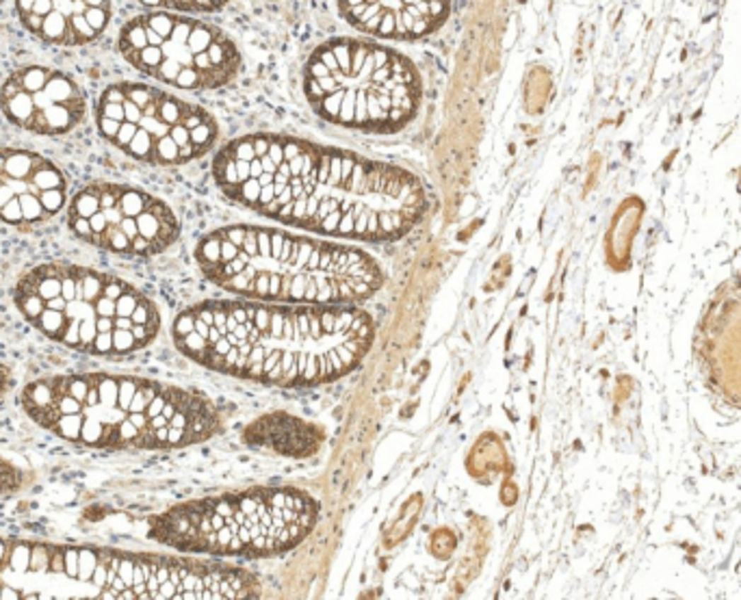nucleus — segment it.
I'll list each match as a JSON object with an SVG mask.
<instances>
[{
  "label": "nucleus",
  "mask_w": 741,
  "mask_h": 600,
  "mask_svg": "<svg viewBox=\"0 0 741 600\" xmlns=\"http://www.w3.org/2000/svg\"><path fill=\"white\" fill-rule=\"evenodd\" d=\"M316 520L308 492L254 487L173 507L152 520L150 536L185 553L260 559L295 548Z\"/></svg>",
  "instance_id": "4"
},
{
  "label": "nucleus",
  "mask_w": 741,
  "mask_h": 600,
  "mask_svg": "<svg viewBox=\"0 0 741 600\" xmlns=\"http://www.w3.org/2000/svg\"><path fill=\"white\" fill-rule=\"evenodd\" d=\"M102 436H104V422L100 418H91V416H85L83 420V427H81V438L85 444H91V446H100L102 444Z\"/></svg>",
  "instance_id": "15"
},
{
  "label": "nucleus",
  "mask_w": 741,
  "mask_h": 600,
  "mask_svg": "<svg viewBox=\"0 0 741 600\" xmlns=\"http://www.w3.org/2000/svg\"><path fill=\"white\" fill-rule=\"evenodd\" d=\"M30 544H24V542H18L9 555V561H11V568L20 575H24L28 570V563H30Z\"/></svg>",
  "instance_id": "20"
},
{
  "label": "nucleus",
  "mask_w": 741,
  "mask_h": 600,
  "mask_svg": "<svg viewBox=\"0 0 741 600\" xmlns=\"http://www.w3.org/2000/svg\"><path fill=\"white\" fill-rule=\"evenodd\" d=\"M98 553L91 548H81L79 550V579L81 581H91V575L98 566Z\"/></svg>",
  "instance_id": "19"
},
{
  "label": "nucleus",
  "mask_w": 741,
  "mask_h": 600,
  "mask_svg": "<svg viewBox=\"0 0 741 600\" xmlns=\"http://www.w3.org/2000/svg\"><path fill=\"white\" fill-rule=\"evenodd\" d=\"M141 5L163 9V11H215L224 7L228 0H139Z\"/></svg>",
  "instance_id": "12"
},
{
  "label": "nucleus",
  "mask_w": 741,
  "mask_h": 600,
  "mask_svg": "<svg viewBox=\"0 0 741 600\" xmlns=\"http://www.w3.org/2000/svg\"><path fill=\"white\" fill-rule=\"evenodd\" d=\"M20 308H22V312H24L26 316H33V319H40V314L46 310V299H42L40 295L30 293V295H26V297L22 299Z\"/></svg>",
  "instance_id": "25"
},
{
  "label": "nucleus",
  "mask_w": 741,
  "mask_h": 600,
  "mask_svg": "<svg viewBox=\"0 0 741 600\" xmlns=\"http://www.w3.org/2000/svg\"><path fill=\"white\" fill-rule=\"evenodd\" d=\"M85 408L87 410H96L100 408V393H98V383H91L89 386V393L85 397Z\"/></svg>",
  "instance_id": "36"
},
{
  "label": "nucleus",
  "mask_w": 741,
  "mask_h": 600,
  "mask_svg": "<svg viewBox=\"0 0 741 600\" xmlns=\"http://www.w3.org/2000/svg\"><path fill=\"white\" fill-rule=\"evenodd\" d=\"M46 271H48V275H44V277L40 279V284H38V295H40L42 299L48 301V299L61 295V277L52 275V273H50V267H46Z\"/></svg>",
  "instance_id": "21"
},
{
  "label": "nucleus",
  "mask_w": 741,
  "mask_h": 600,
  "mask_svg": "<svg viewBox=\"0 0 741 600\" xmlns=\"http://www.w3.org/2000/svg\"><path fill=\"white\" fill-rule=\"evenodd\" d=\"M89 379H81V377H76V379H69V383H67V393L69 395H72L74 399H79V401H83L85 403V397H87V393H89Z\"/></svg>",
  "instance_id": "29"
},
{
  "label": "nucleus",
  "mask_w": 741,
  "mask_h": 600,
  "mask_svg": "<svg viewBox=\"0 0 741 600\" xmlns=\"http://www.w3.org/2000/svg\"><path fill=\"white\" fill-rule=\"evenodd\" d=\"M195 258L213 284L263 301L354 306L373 297L384 282L377 260L358 247L260 226L210 232Z\"/></svg>",
  "instance_id": "3"
},
{
  "label": "nucleus",
  "mask_w": 741,
  "mask_h": 600,
  "mask_svg": "<svg viewBox=\"0 0 741 600\" xmlns=\"http://www.w3.org/2000/svg\"><path fill=\"white\" fill-rule=\"evenodd\" d=\"M3 557H5V546H3V542H0V561H3Z\"/></svg>",
  "instance_id": "40"
},
{
  "label": "nucleus",
  "mask_w": 741,
  "mask_h": 600,
  "mask_svg": "<svg viewBox=\"0 0 741 600\" xmlns=\"http://www.w3.org/2000/svg\"><path fill=\"white\" fill-rule=\"evenodd\" d=\"M375 338L354 306L206 301L173 321V340L197 364L273 386H316L354 371Z\"/></svg>",
  "instance_id": "2"
},
{
  "label": "nucleus",
  "mask_w": 741,
  "mask_h": 600,
  "mask_svg": "<svg viewBox=\"0 0 741 600\" xmlns=\"http://www.w3.org/2000/svg\"><path fill=\"white\" fill-rule=\"evenodd\" d=\"M30 399H33V405H38V408H48V405H52L54 401V395H52V386H46V383H35L33 388H30Z\"/></svg>",
  "instance_id": "24"
},
{
  "label": "nucleus",
  "mask_w": 741,
  "mask_h": 600,
  "mask_svg": "<svg viewBox=\"0 0 741 600\" xmlns=\"http://www.w3.org/2000/svg\"><path fill=\"white\" fill-rule=\"evenodd\" d=\"M0 598H3V600H16V598H20V594L13 587H3V596H0Z\"/></svg>",
  "instance_id": "39"
},
{
  "label": "nucleus",
  "mask_w": 741,
  "mask_h": 600,
  "mask_svg": "<svg viewBox=\"0 0 741 600\" xmlns=\"http://www.w3.org/2000/svg\"><path fill=\"white\" fill-rule=\"evenodd\" d=\"M0 3H3V0H0Z\"/></svg>",
  "instance_id": "42"
},
{
  "label": "nucleus",
  "mask_w": 741,
  "mask_h": 600,
  "mask_svg": "<svg viewBox=\"0 0 741 600\" xmlns=\"http://www.w3.org/2000/svg\"><path fill=\"white\" fill-rule=\"evenodd\" d=\"M46 308H50V310H59V312H65V308H67V299H65L63 295H57V297H52V299H48V301H46Z\"/></svg>",
  "instance_id": "38"
},
{
  "label": "nucleus",
  "mask_w": 741,
  "mask_h": 600,
  "mask_svg": "<svg viewBox=\"0 0 741 600\" xmlns=\"http://www.w3.org/2000/svg\"><path fill=\"white\" fill-rule=\"evenodd\" d=\"M83 420H85L83 412H81V414H61L59 420H57V425H54L52 429H54L59 436L67 438V440H76V438L81 436Z\"/></svg>",
  "instance_id": "13"
},
{
  "label": "nucleus",
  "mask_w": 741,
  "mask_h": 600,
  "mask_svg": "<svg viewBox=\"0 0 741 600\" xmlns=\"http://www.w3.org/2000/svg\"><path fill=\"white\" fill-rule=\"evenodd\" d=\"M65 575L69 579H79V550L65 548Z\"/></svg>",
  "instance_id": "30"
},
{
  "label": "nucleus",
  "mask_w": 741,
  "mask_h": 600,
  "mask_svg": "<svg viewBox=\"0 0 741 600\" xmlns=\"http://www.w3.org/2000/svg\"><path fill=\"white\" fill-rule=\"evenodd\" d=\"M117 48L139 72L189 91L228 85L241 65L224 30L176 11L134 16L124 24Z\"/></svg>",
  "instance_id": "7"
},
{
  "label": "nucleus",
  "mask_w": 741,
  "mask_h": 600,
  "mask_svg": "<svg viewBox=\"0 0 741 600\" xmlns=\"http://www.w3.org/2000/svg\"><path fill=\"white\" fill-rule=\"evenodd\" d=\"M96 336H98V328H96V314H93V316H91V314H87L85 319H81V345H83V347L93 345Z\"/></svg>",
  "instance_id": "27"
},
{
  "label": "nucleus",
  "mask_w": 741,
  "mask_h": 600,
  "mask_svg": "<svg viewBox=\"0 0 741 600\" xmlns=\"http://www.w3.org/2000/svg\"><path fill=\"white\" fill-rule=\"evenodd\" d=\"M139 342L130 330H113V351L117 354H128V351L137 349Z\"/></svg>",
  "instance_id": "22"
},
{
  "label": "nucleus",
  "mask_w": 741,
  "mask_h": 600,
  "mask_svg": "<svg viewBox=\"0 0 741 600\" xmlns=\"http://www.w3.org/2000/svg\"><path fill=\"white\" fill-rule=\"evenodd\" d=\"M63 342L67 347H79L81 345V319H72L67 325V332L63 334Z\"/></svg>",
  "instance_id": "33"
},
{
  "label": "nucleus",
  "mask_w": 741,
  "mask_h": 600,
  "mask_svg": "<svg viewBox=\"0 0 741 600\" xmlns=\"http://www.w3.org/2000/svg\"><path fill=\"white\" fill-rule=\"evenodd\" d=\"M50 568V548L46 544H33L28 570L33 572H48Z\"/></svg>",
  "instance_id": "18"
},
{
  "label": "nucleus",
  "mask_w": 741,
  "mask_h": 600,
  "mask_svg": "<svg viewBox=\"0 0 741 600\" xmlns=\"http://www.w3.org/2000/svg\"><path fill=\"white\" fill-rule=\"evenodd\" d=\"M139 381H141V379H130V377L120 379V391H117V410H120V412H124L126 416L130 414V403H132V397H134L137 388H139Z\"/></svg>",
  "instance_id": "16"
},
{
  "label": "nucleus",
  "mask_w": 741,
  "mask_h": 600,
  "mask_svg": "<svg viewBox=\"0 0 741 600\" xmlns=\"http://www.w3.org/2000/svg\"><path fill=\"white\" fill-rule=\"evenodd\" d=\"M91 347L98 351V354H111L113 351V332H98Z\"/></svg>",
  "instance_id": "31"
},
{
  "label": "nucleus",
  "mask_w": 741,
  "mask_h": 600,
  "mask_svg": "<svg viewBox=\"0 0 741 600\" xmlns=\"http://www.w3.org/2000/svg\"><path fill=\"white\" fill-rule=\"evenodd\" d=\"M61 295H63L67 301L76 299V277H72V275H61Z\"/></svg>",
  "instance_id": "34"
},
{
  "label": "nucleus",
  "mask_w": 741,
  "mask_h": 600,
  "mask_svg": "<svg viewBox=\"0 0 741 600\" xmlns=\"http://www.w3.org/2000/svg\"><path fill=\"white\" fill-rule=\"evenodd\" d=\"M217 187L245 208L323 236L399 241L427 210L403 167L287 134H247L213 163Z\"/></svg>",
  "instance_id": "1"
},
{
  "label": "nucleus",
  "mask_w": 741,
  "mask_h": 600,
  "mask_svg": "<svg viewBox=\"0 0 741 600\" xmlns=\"http://www.w3.org/2000/svg\"><path fill=\"white\" fill-rule=\"evenodd\" d=\"M38 323H40V328H42L46 334L57 336V334L63 330V325H65V314H63V312H59V310H50V308H46V310L40 314Z\"/></svg>",
  "instance_id": "17"
},
{
  "label": "nucleus",
  "mask_w": 741,
  "mask_h": 600,
  "mask_svg": "<svg viewBox=\"0 0 741 600\" xmlns=\"http://www.w3.org/2000/svg\"><path fill=\"white\" fill-rule=\"evenodd\" d=\"M57 408H59L61 414H81L83 408H85V403L79 401V399H74L69 393H65L61 399H57Z\"/></svg>",
  "instance_id": "28"
},
{
  "label": "nucleus",
  "mask_w": 741,
  "mask_h": 600,
  "mask_svg": "<svg viewBox=\"0 0 741 600\" xmlns=\"http://www.w3.org/2000/svg\"><path fill=\"white\" fill-rule=\"evenodd\" d=\"M50 575H65V548L54 546L52 548V557H50Z\"/></svg>",
  "instance_id": "32"
},
{
  "label": "nucleus",
  "mask_w": 741,
  "mask_h": 600,
  "mask_svg": "<svg viewBox=\"0 0 741 600\" xmlns=\"http://www.w3.org/2000/svg\"><path fill=\"white\" fill-rule=\"evenodd\" d=\"M22 26L46 44L83 46L107 28L111 0H16Z\"/></svg>",
  "instance_id": "10"
},
{
  "label": "nucleus",
  "mask_w": 741,
  "mask_h": 600,
  "mask_svg": "<svg viewBox=\"0 0 741 600\" xmlns=\"http://www.w3.org/2000/svg\"><path fill=\"white\" fill-rule=\"evenodd\" d=\"M245 436L252 444H267L282 455L295 457L312 455L321 444L319 429L287 414L263 416L252 427H247Z\"/></svg>",
  "instance_id": "11"
},
{
  "label": "nucleus",
  "mask_w": 741,
  "mask_h": 600,
  "mask_svg": "<svg viewBox=\"0 0 741 600\" xmlns=\"http://www.w3.org/2000/svg\"><path fill=\"white\" fill-rule=\"evenodd\" d=\"M93 312L96 316H117V299H111L107 295H100L96 301H93Z\"/></svg>",
  "instance_id": "26"
},
{
  "label": "nucleus",
  "mask_w": 741,
  "mask_h": 600,
  "mask_svg": "<svg viewBox=\"0 0 741 600\" xmlns=\"http://www.w3.org/2000/svg\"><path fill=\"white\" fill-rule=\"evenodd\" d=\"M98 128L128 156L156 165L193 161L213 148L217 122L163 89L117 83L98 102Z\"/></svg>",
  "instance_id": "6"
},
{
  "label": "nucleus",
  "mask_w": 741,
  "mask_h": 600,
  "mask_svg": "<svg viewBox=\"0 0 741 600\" xmlns=\"http://www.w3.org/2000/svg\"><path fill=\"white\" fill-rule=\"evenodd\" d=\"M96 328H98V332H113L115 319L113 316H96Z\"/></svg>",
  "instance_id": "37"
},
{
  "label": "nucleus",
  "mask_w": 741,
  "mask_h": 600,
  "mask_svg": "<svg viewBox=\"0 0 741 600\" xmlns=\"http://www.w3.org/2000/svg\"><path fill=\"white\" fill-rule=\"evenodd\" d=\"M304 93L316 115L364 132L401 130L418 111L423 83L397 50L367 40H330L304 67Z\"/></svg>",
  "instance_id": "5"
},
{
  "label": "nucleus",
  "mask_w": 741,
  "mask_h": 600,
  "mask_svg": "<svg viewBox=\"0 0 741 600\" xmlns=\"http://www.w3.org/2000/svg\"><path fill=\"white\" fill-rule=\"evenodd\" d=\"M0 596H3V587H0Z\"/></svg>",
  "instance_id": "41"
},
{
  "label": "nucleus",
  "mask_w": 741,
  "mask_h": 600,
  "mask_svg": "<svg viewBox=\"0 0 741 600\" xmlns=\"http://www.w3.org/2000/svg\"><path fill=\"white\" fill-rule=\"evenodd\" d=\"M0 107L9 122L40 134H63L85 117L87 98L61 69L20 67L0 89Z\"/></svg>",
  "instance_id": "8"
},
{
  "label": "nucleus",
  "mask_w": 741,
  "mask_h": 600,
  "mask_svg": "<svg viewBox=\"0 0 741 600\" xmlns=\"http://www.w3.org/2000/svg\"><path fill=\"white\" fill-rule=\"evenodd\" d=\"M126 291H128V289L122 284L120 279H109L107 284H104V289H102V295H107V297H111V299H117V297L124 295Z\"/></svg>",
  "instance_id": "35"
},
{
  "label": "nucleus",
  "mask_w": 741,
  "mask_h": 600,
  "mask_svg": "<svg viewBox=\"0 0 741 600\" xmlns=\"http://www.w3.org/2000/svg\"><path fill=\"white\" fill-rule=\"evenodd\" d=\"M117 391H120V379H113V377H100L98 379L100 405L104 410L117 408Z\"/></svg>",
  "instance_id": "14"
},
{
  "label": "nucleus",
  "mask_w": 741,
  "mask_h": 600,
  "mask_svg": "<svg viewBox=\"0 0 741 600\" xmlns=\"http://www.w3.org/2000/svg\"><path fill=\"white\" fill-rule=\"evenodd\" d=\"M451 0H338L340 16L358 30L379 40L412 42L436 33Z\"/></svg>",
  "instance_id": "9"
},
{
  "label": "nucleus",
  "mask_w": 741,
  "mask_h": 600,
  "mask_svg": "<svg viewBox=\"0 0 741 600\" xmlns=\"http://www.w3.org/2000/svg\"><path fill=\"white\" fill-rule=\"evenodd\" d=\"M102 289L104 284L98 275H91V273L83 275V301H96L102 295Z\"/></svg>",
  "instance_id": "23"
}]
</instances>
